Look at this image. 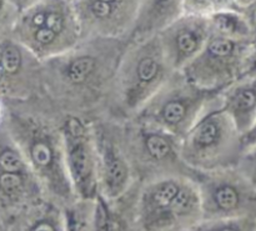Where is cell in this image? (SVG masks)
Masks as SVG:
<instances>
[{
	"label": "cell",
	"instance_id": "6da1fadb",
	"mask_svg": "<svg viewBox=\"0 0 256 231\" xmlns=\"http://www.w3.org/2000/svg\"><path fill=\"white\" fill-rule=\"evenodd\" d=\"M126 44L105 38L88 44L79 42L68 52L42 62L40 99L56 114L86 118L102 114Z\"/></svg>",
	"mask_w": 256,
	"mask_h": 231
},
{
	"label": "cell",
	"instance_id": "7a4b0ae2",
	"mask_svg": "<svg viewBox=\"0 0 256 231\" xmlns=\"http://www.w3.org/2000/svg\"><path fill=\"white\" fill-rule=\"evenodd\" d=\"M172 72L158 35L132 40L120 56L102 114L119 122L134 119Z\"/></svg>",
	"mask_w": 256,
	"mask_h": 231
},
{
	"label": "cell",
	"instance_id": "3957f363",
	"mask_svg": "<svg viewBox=\"0 0 256 231\" xmlns=\"http://www.w3.org/2000/svg\"><path fill=\"white\" fill-rule=\"evenodd\" d=\"M255 150V134L242 136L219 102V94L180 139V156L189 169H232Z\"/></svg>",
	"mask_w": 256,
	"mask_h": 231
},
{
	"label": "cell",
	"instance_id": "277c9868",
	"mask_svg": "<svg viewBox=\"0 0 256 231\" xmlns=\"http://www.w3.org/2000/svg\"><path fill=\"white\" fill-rule=\"evenodd\" d=\"M219 92L202 89L175 72L134 119L182 139Z\"/></svg>",
	"mask_w": 256,
	"mask_h": 231
},
{
	"label": "cell",
	"instance_id": "5b68a950",
	"mask_svg": "<svg viewBox=\"0 0 256 231\" xmlns=\"http://www.w3.org/2000/svg\"><path fill=\"white\" fill-rule=\"evenodd\" d=\"M254 40H239L210 34L206 44L182 70L192 84L222 92L225 86L255 70Z\"/></svg>",
	"mask_w": 256,
	"mask_h": 231
},
{
	"label": "cell",
	"instance_id": "8992f818",
	"mask_svg": "<svg viewBox=\"0 0 256 231\" xmlns=\"http://www.w3.org/2000/svg\"><path fill=\"white\" fill-rule=\"evenodd\" d=\"M59 129L70 182L82 194H88L98 180L96 149L90 119L70 112L59 114Z\"/></svg>",
	"mask_w": 256,
	"mask_h": 231
},
{
	"label": "cell",
	"instance_id": "52a82bcc",
	"mask_svg": "<svg viewBox=\"0 0 256 231\" xmlns=\"http://www.w3.org/2000/svg\"><path fill=\"white\" fill-rule=\"evenodd\" d=\"M122 128L132 169L136 165L186 166L180 156V139L176 136L135 119L122 122Z\"/></svg>",
	"mask_w": 256,
	"mask_h": 231
},
{
	"label": "cell",
	"instance_id": "ba28073f",
	"mask_svg": "<svg viewBox=\"0 0 256 231\" xmlns=\"http://www.w3.org/2000/svg\"><path fill=\"white\" fill-rule=\"evenodd\" d=\"M0 80L12 102L40 98L42 62L16 40L0 45Z\"/></svg>",
	"mask_w": 256,
	"mask_h": 231
},
{
	"label": "cell",
	"instance_id": "9c48e42d",
	"mask_svg": "<svg viewBox=\"0 0 256 231\" xmlns=\"http://www.w3.org/2000/svg\"><path fill=\"white\" fill-rule=\"evenodd\" d=\"M210 25L202 20L175 22L158 34L162 52L172 72H180L206 44Z\"/></svg>",
	"mask_w": 256,
	"mask_h": 231
},
{
	"label": "cell",
	"instance_id": "30bf717a",
	"mask_svg": "<svg viewBox=\"0 0 256 231\" xmlns=\"http://www.w3.org/2000/svg\"><path fill=\"white\" fill-rule=\"evenodd\" d=\"M219 102L242 136L255 134L256 70L242 75L219 92Z\"/></svg>",
	"mask_w": 256,
	"mask_h": 231
},
{
	"label": "cell",
	"instance_id": "8fae6325",
	"mask_svg": "<svg viewBox=\"0 0 256 231\" xmlns=\"http://www.w3.org/2000/svg\"><path fill=\"white\" fill-rule=\"evenodd\" d=\"M176 4L178 0H150L149 9L144 12L135 26L132 40L154 36L155 30L162 32L169 24L172 10Z\"/></svg>",
	"mask_w": 256,
	"mask_h": 231
},
{
	"label": "cell",
	"instance_id": "7c38bea8",
	"mask_svg": "<svg viewBox=\"0 0 256 231\" xmlns=\"http://www.w3.org/2000/svg\"><path fill=\"white\" fill-rule=\"evenodd\" d=\"M210 32L219 36L239 40H254L252 26L246 20L232 12H216L209 22Z\"/></svg>",
	"mask_w": 256,
	"mask_h": 231
},
{
	"label": "cell",
	"instance_id": "4fadbf2b",
	"mask_svg": "<svg viewBox=\"0 0 256 231\" xmlns=\"http://www.w3.org/2000/svg\"><path fill=\"white\" fill-rule=\"evenodd\" d=\"M212 202L216 205V208L222 212H232L239 206L240 202V192L238 186L224 179L220 182H214L212 185Z\"/></svg>",
	"mask_w": 256,
	"mask_h": 231
},
{
	"label": "cell",
	"instance_id": "5bb4252c",
	"mask_svg": "<svg viewBox=\"0 0 256 231\" xmlns=\"http://www.w3.org/2000/svg\"><path fill=\"white\" fill-rule=\"evenodd\" d=\"M179 188L180 184L174 179H166L155 185L149 200L150 205L154 209L152 212L158 214H168V208L176 195Z\"/></svg>",
	"mask_w": 256,
	"mask_h": 231
},
{
	"label": "cell",
	"instance_id": "9a60e30c",
	"mask_svg": "<svg viewBox=\"0 0 256 231\" xmlns=\"http://www.w3.org/2000/svg\"><path fill=\"white\" fill-rule=\"evenodd\" d=\"M196 199L195 194L189 185H180L176 195L168 208V214L172 216H182L190 212L194 208Z\"/></svg>",
	"mask_w": 256,
	"mask_h": 231
},
{
	"label": "cell",
	"instance_id": "2e32d148",
	"mask_svg": "<svg viewBox=\"0 0 256 231\" xmlns=\"http://www.w3.org/2000/svg\"><path fill=\"white\" fill-rule=\"evenodd\" d=\"M28 174L19 172H0V192L8 198H16L24 192L26 182L29 180Z\"/></svg>",
	"mask_w": 256,
	"mask_h": 231
},
{
	"label": "cell",
	"instance_id": "e0dca14e",
	"mask_svg": "<svg viewBox=\"0 0 256 231\" xmlns=\"http://www.w3.org/2000/svg\"><path fill=\"white\" fill-rule=\"evenodd\" d=\"M32 231H56L55 228L50 224L49 222H40L39 224L35 225Z\"/></svg>",
	"mask_w": 256,
	"mask_h": 231
},
{
	"label": "cell",
	"instance_id": "ac0fdd59",
	"mask_svg": "<svg viewBox=\"0 0 256 231\" xmlns=\"http://www.w3.org/2000/svg\"><path fill=\"white\" fill-rule=\"evenodd\" d=\"M100 2H108V4L112 5V6H115L116 9H119V0H100Z\"/></svg>",
	"mask_w": 256,
	"mask_h": 231
},
{
	"label": "cell",
	"instance_id": "d6986e66",
	"mask_svg": "<svg viewBox=\"0 0 256 231\" xmlns=\"http://www.w3.org/2000/svg\"><path fill=\"white\" fill-rule=\"evenodd\" d=\"M218 231H238V230L232 226H225V228H222V229H219Z\"/></svg>",
	"mask_w": 256,
	"mask_h": 231
},
{
	"label": "cell",
	"instance_id": "ffe728a7",
	"mask_svg": "<svg viewBox=\"0 0 256 231\" xmlns=\"http://www.w3.org/2000/svg\"><path fill=\"white\" fill-rule=\"evenodd\" d=\"M236 2H239V4H242V5H248V4H250L252 0H236Z\"/></svg>",
	"mask_w": 256,
	"mask_h": 231
},
{
	"label": "cell",
	"instance_id": "44dd1931",
	"mask_svg": "<svg viewBox=\"0 0 256 231\" xmlns=\"http://www.w3.org/2000/svg\"><path fill=\"white\" fill-rule=\"evenodd\" d=\"M2 0H0V9H2Z\"/></svg>",
	"mask_w": 256,
	"mask_h": 231
}]
</instances>
